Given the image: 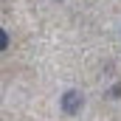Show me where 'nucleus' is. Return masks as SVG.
<instances>
[{"label": "nucleus", "instance_id": "2", "mask_svg": "<svg viewBox=\"0 0 121 121\" xmlns=\"http://www.w3.org/2000/svg\"><path fill=\"white\" fill-rule=\"evenodd\" d=\"M6 48H9V34L0 28V51H6Z\"/></svg>", "mask_w": 121, "mask_h": 121}, {"label": "nucleus", "instance_id": "1", "mask_svg": "<svg viewBox=\"0 0 121 121\" xmlns=\"http://www.w3.org/2000/svg\"><path fill=\"white\" fill-rule=\"evenodd\" d=\"M82 104H85V99H82V93H79V90H65V93H62V110H65L68 116L79 113Z\"/></svg>", "mask_w": 121, "mask_h": 121}]
</instances>
